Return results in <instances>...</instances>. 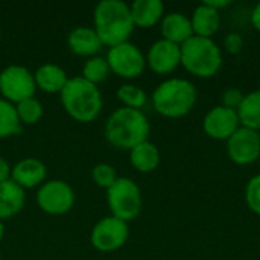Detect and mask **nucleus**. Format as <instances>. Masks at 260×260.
I'll list each match as a JSON object with an SVG mask.
<instances>
[{
  "mask_svg": "<svg viewBox=\"0 0 260 260\" xmlns=\"http://www.w3.org/2000/svg\"><path fill=\"white\" fill-rule=\"evenodd\" d=\"M129 5L122 0H102L93 11V29L104 46L114 47L129 41L134 32Z\"/></svg>",
  "mask_w": 260,
  "mask_h": 260,
  "instance_id": "nucleus-1",
  "label": "nucleus"
},
{
  "mask_svg": "<svg viewBox=\"0 0 260 260\" xmlns=\"http://www.w3.org/2000/svg\"><path fill=\"white\" fill-rule=\"evenodd\" d=\"M149 131V120L142 110L120 107L107 119L104 134L111 146L131 151L134 146L148 140Z\"/></svg>",
  "mask_w": 260,
  "mask_h": 260,
  "instance_id": "nucleus-2",
  "label": "nucleus"
},
{
  "mask_svg": "<svg viewBox=\"0 0 260 260\" xmlns=\"http://www.w3.org/2000/svg\"><path fill=\"white\" fill-rule=\"evenodd\" d=\"M66 113L76 122H93L102 111L104 101L98 85L85 81L82 76L69 78L66 87L59 93Z\"/></svg>",
  "mask_w": 260,
  "mask_h": 260,
  "instance_id": "nucleus-3",
  "label": "nucleus"
},
{
  "mask_svg": "<svg viewBox=\"0 0 260 260\" xmlns=\"http://www.w3.org/2000/svg\"><path fill=\"white\" fill-rule=\"evenodd\" d=\"M197 87L183 78L163 81L152 93L154 110L168 119H180L189 114L197 104Z\"/></svg>",
  "mask_w": 260,
  "mask_h": 260,
  "instance_id": "nucleus-4",
  "label": "nucleus"
},
{
  "mask_svg": "<svg viewBox=\"0 0 260 260\" xmlns=\"http://www.w3.org/2000/svg\"><path fill=\"white\" fill-rule=\"evenodd\" d=\"M181 47V66L193 76L212 78L222 67V52L212 38L192 37Z\"/></svg>",
  "mask_w": 260,
  "mask_h": 260,
  "instance_id": "nucleus-5",
  "label": "nucleus"
},
{
  "mask_svg": "<svg viewBox=\"0 0 260 260\" xmlns=\"http://www.w3.org/2000/svg\"><path fill=\"white\" fill-rule=\"evenodd\" d=\"M107 204L111 216L125 222L134 221L142 212V192L137 183L128 177H119L107 190Z\"/></svg>",
  "mask_w": 260,
  "mask_h": 260,
  "instance_id": "nucleus-6",
  "label": "nucleus"
},
{
  "mask_svg": "<svg viewBox=\"0 0 260 260\" xmlns=\"http://www.w3.org/2000/svg\"><path fill=\"white\" fill-rule=\"evenodd\" d=\"M37 84L34 73L24 66H8L0 72V94L2 99L17 105L18 102L34 98Z\"/></svg>",
  "mask_w": 260,
  "mask_h": 260,
  "instance_id": "nucleus-7",
  "label": "nucleus"
},
{
  "mask_svg": "<svg viewBox=\"0 0 260 260\" xmlns=\"http://www.w3.org/2000/svg\"><path fill=\"white\" fill-rule=\"evenodd\" d=\"M107 62L110 66V72L123 79L139 78L146 67L145 55L136 44L129 41L110 47L107 53Z\"/></svg>",
  "mask_w": 260,
  "mask_h": 260,
  "instance_id": "nucleus-8",
  "label": "nucleus"
},
{
  "mask_svg": "<svg viewBox=\"0 0 260 260\" xmlns=\"http://www.w3.org/2000/svg\"><path fill=\"white\" fill-rule=\"evenodd\" d=\"M37 204L47 215H64L72 210L75 204L73 187L62 180L44 181L37 192Z\"/></svg>",
  "mask_w": 260,
  "mask_h": 260,
  "instance_id": "nucleus-9",
  "label": "nucleus"
},
{
  "mask_svg": "<svg viewBox=\"0 0 260 260\" xmlns=\"http://www.w3.org/2000/svg\"><path fill=\"white\" fill-rule=\"evenodd\" d=\"M129 236L128 222L114 216H105L94 224L90 233V242L101 253H111L122 248Z\"/></svg>",
  "mask_w": 260,
  "mask_h": 260,
  "instance_id": "nucleus-10",
  "label": "nucleus"
},
{
  "mask_svg": "<svg viewBox=\"0 0 260 260\" xmlns=\"http://www.w3.org/2000/svg\"><path fill=\"white\" fill-rule=\"evenodd\" d=\"M227 152L233 163L247 166L260 157V134L257 131L241 126L229 140Z\"/></svg>",
  "mask_w": 260,
  "mask_h": 260,
  "instance_id": "nucleus-11",
  "label": "nucleus"
},
{
  "mask_svg": "<svg viewBox=\"0 0 260 260\" xmlns=\"http://www.w3.org/2000/svg\"><path fill=\"white\" fill-rule=\"evenodd\" d=\"M203 128L204 133L215 140H229L241 128V120L236 110L218 105L206 114Z\"/></svg>",
  "mask_w": 260,
  "mask_h": 260,
  "instance_id": "nucleus-12",
  "label": "nucleus"
},
{
  "mask_svg": "<svg viewBox=\"0 0 260 260\" xmlns=\"http://www.w3.org/2000/svg\"><path fill=\"white\" fill-rule=\"evenodd\" d=\"M146 58V66L157 75H169L181 64V47L166 40L155 41Z\"/></svg>",
  "mask_w": 260,
  "mask_h": 260,
  "instance_id": "nucleus-13",
  "label": "nucleus"
},
{
  "mask_svg": "<svg viewBox=\"0 0 260 260\" xmlns=\"http://www.w3.org/2000/svg\"><path fill=\"white\" fill-rule=\"evenodd\" d=\"M47 178L46 165L34 157H27L15 163L11 172V180L18 184L23 190L40 187Z\"/></svg>",
  "mask_w": 260,
  "mask_h": 260,
  "instance_id": "nucleus-14",
  "label": "nucleus"
},
{
  "mask_svg": "<svg viewBox=\"0 0 260 260\" xmlns=\"http://www.w3.org/2000/svg\"><path fill=\"white\" fill-rule=\"evenodd\" d=\"M160 32L163 40L171 41L174 44H184L187 40L193 37V29L190 18L181 12H169L160 21Z\"/></svg>",
  "mask_w": 260,
  "mask_h": 260,
  "instance_id": "nucleus-15",
  "label": "nucleus"
},
{
  "mask_svg": "<svg viewBox=\"0 0 260 260\" xmlns=\"http://www.w3.org/2000/svg\"><path fill=\"white\" fill-rule=\"evenodd\" d=\"M67 46L72 53L78 56H96L98 52L102 49V41L98 37L96 30L88 26H78L75 27L67 37Z\"/></svg>",
  "mask_w": 260,
  "mask_h": 260,
  "instance_id": "nucleus-16",
  "label": "nucleus"
},
{
  "mask_svg": "<svg viewBox=\"0 0 260 260\" xmlns=\"http://www.w3.org/2000/svg\"><path fill=\"white\" fill-rule=\"evenodd\" d=\"M129 11L134 26L142 29L154 27L165 17V5L161 0H136L129 5Z\"/></svg>",
  "mask_w": 260,
  "mask_h": 260,
  "instance_id": "nucleus-17",
  "label": "nucleus"
},
{
  "mask_svg": "<svg viewBox=\"0 0 260 260\" xmlns=\"http://www.w3.org/2000/svg\"><path fill=\"white\" fill-rule=\"evenodd\" d=\"M26 203L24 190L15 184L12 180H8L0 184V221L11 219L18 215Z\"/></svg>",
  "mask_w": 260,
  "mask_h": 260,
  "instance_id": "nucleus-18",
  "label": "nucleus"
},
{
  "mask_svg": "<svg viewBox=\"0 0 260 260\" xmlns=\"http://www.w3.org/2000/svg\"><path fill=\"white\" fill-rule=\"evenodd\" d=\"M190 23H192V29H193L195 37L212 38L219 30L221 15H219V11L203 3V5L195 8L192 18H190Z\"/></svg>",
  "mask_w": 260,
  "mask_h": 260,
  "instance_id": "nucleus-19",
  "label": "nucleus"
},
{
  "mask_svg": "<svg viewBox=\"0 0 260 260\" xmlns=\"http://www.w3.org/2000/svg\"><path fill=\"white\" fill-rule=\"evenodd\" d=\"M34 78H35V84L37 88L43 90L44 93H61L62 88L66 87L69 78L67 73L62 67L56 66V64H43L37 69V72H34Z\"/></svg>",
  "mask_w": 260,
  "mask_h": 260,
  "instance_id": "nucleus-20",
  "label": "nucleus"
},
{
  "mask_svg": "<svg viewBox=\"0 0 260 260\" xmlns=\"http://www.w3.org/2000/svg\"><path fill=\"white\" fill-rule=\"evenodd\" d=\"M129 161L136 171L149 174L160 165V151L152 142L146 140L129 151Z\"/></svg>",
  "mask_w": 260,
  "mask_h": 260,
  "instance_id": "nucleus-21",
  "label": "nucleus"
},
{
  "mask_svg": "<svg viewBox=\"0 0 260 260\" xmlns=\"http://www.w3.org/2000/svg\"><path fill=\"white\" fill-rule=\"evenodd\" d=\"M241 126L260 131V90H254L244 96L242 104L238 108Z\"/></svg>",
  "mask_w": 260,
  "mask_h": 260,
  "instance_id": "nucleus-22",
  "label": "nucleus"
},
{
  "mask_svg": "<svg viewBox=\"0 0 260 260\" xmlns=\"http://www.w3.org/2000/svg\"><path fill=\"white\" fill-rule=\"evenodd\" d=\"M21 126L15 105L0 98V139L20 134Z\"/></svg>",
  "mask_w": 260,
  "mask_h": 260,
  "instance_id": "nucleus-23",
  "label": "nucleus"
},
{
  "mask_svg": "<svg viewBox=\"0 0 260 260\" xmlns=\"http://www.w3.org/2000/svg\"><path fill=\"white\" fill-rule=\"evenodd\" d=\"M108 75H110V66L107 62V58H104V56H99V55L91 56L82 66L81 76L94 85L104 82L108 78Z\"/></svg>",
  "mask_w": 260,
  "mask_h": 260,
  "instance_id": "nucleus-24",
  "label": "nucleus"
},
{
  "mask_svg": "<svg viewBox=\"0 0 260 260\" xmlns=\"http://www.w3.org/2000/svg\"><path fill=\"white\" fill-rule=\"evenodd\" d=\"M117 99L123 104L125 108L133 110H142L146 105L148 96L143 88L134 85V84H123L117 88L116 93Z\"/></svg>",
  "mask_w": 260,
  "mask_h": 260,
  "instance_id": "nucleus-25",
  "label": "nucleus"
},
{
  "mask_svg": "<svg viewBox=\"0 0 260 260\" xmlns=\"http://www.w3.org/2000/svg\"><path fill=\"white\" fill-rule=\"evenodd\" d=\"M15 108L21 125H35L43 117V105L35 96L18 102Z\"/></svg>",
  "mask_w": 260,
  "mask_h": 260,
  "instance_id": "nucleus-26",
  "label": "nucleus"
},
{
  "mask_svg": "<svg viewBox=\"0 0 260 260\" xmlns=\"http://www.w3.org/2000/svg\"><path fill=\"white\" fill-rule=\"evenodd\" d=\"M117 174H116V169L111 166V165H107V163H99L96 165L93 169H91V180L93 183L101 187V189H105L108 190L117 180Z\"/></svg>",
  "mask_w": 260,
  "mask_h": 260,
  "instance_id": "nucleus-27",
  "label": "nucleus"
},
{
  "mask_svg": "<svg viewBox=\"0 0 260 260\" xmlns=\"http://www.w3.org/2000/svg\"><path fill=\"white\" fill-rule=\"evenodd\" d=\"M245 203L248 209L260 216V175L250 178L245 187Z\"/></svg>",
  "mask_w": 260,
  "mask_h": 260,
  "instance_id": "nucleus-28",
  "label": "nucleus"
},
{
  "mask_svg": "<svg viewBox=\"0 0 260 260\" xmlns=\"http://www.w3.org/2000/svg\"><path fill=\"white\" fill-rule=\"evenodd\" d=\"M244 93L238 88H229L222 93L221 96V105L225 107V108H230V110H236L239 108V105L242 104L244 101Z\"/></svg>",
  "mask_w": 260,
  "mask_h": 260,
  "instance_id": "nucleus-29",
  "label": "nucleus"
},
{
  "mask_svg": "<svg viewBox=\"0 0 260 260\" xmlns=\"http://www.w3.org/2000/svg\"><path fill=\"white\" fill-rule=\"evenodd\" d=\"M224 46H225V50L232 55H238L242 47H244V40L241 37V34L238 32H230L225 40H224Z\"/></svg>",
  "mask_w": 260,
  "mask_h": 260,
  "instance_id": "nucleus-30",
  "label": "nucleus"
},
{
  "mask_svg": "<svg viewBox=\"0 0 260 260\" xmlns=\"http://www.w3.org/2000/svg\"><path fill=\"white\" fill-rule=\"evenodd\" d=\"M11 172H12V168L9 166V163L0 155V184L11 180Z\"/></svg>",
  "mask_w": 260,
  "mask_h": 260,
  "instance_id": "nucleus-31",
  "label": "nucleus"
},
{
  "mask_svg": "<svg viewBox=\"0 0 260 260\" xmlns=\"http://www.w3.org/2000/svg\"><path fill=\"white\" fill-rule=\"evenodd\" d=\"M251 24L260 32V3H257L251 11Z\"/></svg>",
  "mask_w": 260,
  "mask_h": 260,
  "instance_id": "nucleus-32",
  "label": "nucleus"
},
{
  "mask_svg": "<svg viewBox=\"0 0 260 260\" xmlns=\"http://www.w3.org/2000/svg\"><path fill=\"white\" fill-rule=\"evenodd\" d=\"M204 3H206V5H209L210 8L216 9V11L222 9V8H227V6L230 5V2H229V0H207V2H204Z\"/></svg>",
  "mask_w": 260,
  "mask_h": 260,
  "instance_id": "nucleus-33",
  "label": "nucleus"
},
{
  "mask_svg": "<svg viewBox=\"0 0 260 260\" xmlns=\"http://www.w3.org/2000/svg\"><path fill=\"white\" fill-rule=\"evenodd\" d=\"M3 236H5V224L3 221H0V242L3 241Z\"/></svg>",
  "mask_w": 260,
  "mask_h": 260,
  "instance_id": "nucleus-34",
  "label": "nucleus"
},
{
  "mask_svg": "<svg viewBox=\"0 0 260 260\" xmlns=\"http://www.w3.org/2000/svg\"><path fill=\"white\" fill-rule=\"evenodd\" d=\"M0 38H2V32H0Z\"/></svg>",
  "mask_w": 260,
  "mask_h": 260,
  "instance_id": "nucleus-35",
  "label": "nucleus"
}]
</instances>
